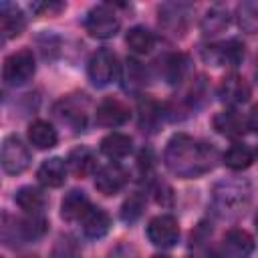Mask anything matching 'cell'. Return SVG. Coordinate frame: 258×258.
I'll use <instances>...</instances> for the list:
<instances>
[{
    "mask_svg": "<svg viewBox=\"0 0 258 258\" xmlns=\"http://www.w3.org/2000/svg\"><path fill=\"white\" fill-rule=\"evenodd\" d=\"M216 159H218V153L212 145L198 141L185 133L173 135L167 141L165 153H163L165 167L173 175L183 179H191L208 173L214 167Z\"/></svg>",
    "mask_w": 258,
    "mask_h": 258,
    "instance_id": "cell-1",
    "label": "cell"
},
{
    "mask_svg": "<svg viewBox=\"0 0 258 258\" xmlns=\"http://www.w3.org/2000/svg\"><path fill=\"white\" fill-rule=\"evenodd\" d=\"M250 204V185L242 179H224L212 191V206L224 218L240 216Z\"/></svg>",
    "mask_w": 258,
    "mask_h": 258,
    "instance_id": "cell-2",
    "label": "cell"
},
{
    "mask_svg": "<svg viewBox=\"0 0 258 258\" xmlns=\"http://www.w3.org/2000/svg\"><path fill=\"white\" fill-rule=\"evenodd\" d=\"M46 220L42 214H28L26 218H10L8 214L2 216V240L6 244L12 242H30L38 240L46 232Z\"/></svg>",
    "mask_w": 258,
    "mask_h": 258,
    "instance_id": "cell-3",
    "label": "cell"
},
{
    "mask_svg": "<svg viewBox=\"0 0 258 258\" xmlns=\"http://www.w3.org/2000/svg\"><path fill=\"white\" fill-rule=\"evenodd\" d=\"M34 71H36V60L32 50L20 48L10 56H6L2 67V79L8 87H22L34 77Z\"/></svg>",
    "mask_w": 258,
    "mask_h": 258,
    "instance_id": "cell-4",
    "label": "cell"
},
{
    "mask_svg": "<svg viewBox=\"0 0 258 258\" xmlns=\"http://www.w3.org/2000/svg\"><path fill=\"white\" fill-rule=\"evenodd\" d=\"M119 16L111 4H97L85 16V30L93 38H111L119 32Z\"/></svg>",
    "mask_w": 258,
    "mask_h": 258,
    "instance_id": "cell-5",
    "label": "cell"
},
{
    "mask_svg": "<svg viewBox=\"0 0 258 258\" xmlns=\"http://www.w3.org/2000/svg\"><path fill=\"white\" fill-rule=\"evenodd\" d=\"M0 163L4 173L8 175H18L30 165V151L20 137L16 135L4 137L2 149H0Z\"/></svg>",
    "mask_w": 258,
    "mask_h": 258,
    "instance_id": "cell-6",
    "label": "cell"
},
{
    "mask_svg": "<svg viewBox=\"0 0 258 258\" xmlns=\"http://www.w3.org/2000/svg\"><path fill=\"white\" fill-rule=\"evenodd\" d=\"M119 69L121 64H117V56L109 48H99L91 56L87 73L95 87H107L109 83L119 79Z\"/></svg>",
    "mask_w": 258,
    "mask_h": 258,
    "instance_id": "cell-7",
    "label": "cell"
},
{
    "mask_svg": "<svg viewBox=\"0 0 258 258\" xmlns=\"http://www.w3.org/2000/svg\"><path fill=\"white\" fill-rule=\"evenodd\" d=\"M244 42H240L238 38H230L226 42H218V44H208L202 48V56L206 62L220 67V64H232L236 67L242 58H244Z\"/></svg>",
    "mask_w": 258,
    "mask_h": 258,
    "instance_id": "cell-8",
    "label": "cell"
},
{
    "mask_svg": "<svg viewBox=\"0 0 258 258\" xmlns=\"http://www.w3.org/2000/svg\"><path fill=\"white\" fill-rule=\"evenodd\" d=\"M147 238L157 248H171L179 238V224L173 216L161 214L147 224Z\"/></svg>",
    "mask_w": 258,
    "mask_h": 258,
    "instance_id": "cell-9",
    "label": "cell"
},
{
    "mask_svg": "<svg viewBox=\"0 0 258 258\" xmlns=\"http://www.w3.org/2000/svg\"><path fill=\"white\" fill-rule=\"evenodd\" d=\"M127 179H129L127 171L119 163L111 161V163H107V165L97 169V173H95V187L103 196H115V194H119L125 187Z\"/></svg>",
    "mask_w": 258,
    "mask_h": 258,
    "instance_id": "cell-10",
    "label": "cell"
},
{
    "mask_svg": "<svg viewBox=\"0 0 258 258\" xmlns=\"http://www.w3.org/2000/svg\"><path fill=\"white\" fill-rule=\"evenodd\" d=\"M191 14L189 4L183 2H165L159 6V22L171 34H181L187 26V16Z\"/></svg>",
    "mask_w": 258,
    "mask_h": 258,
    "instance_id": "cell-11",
    "label": "cell"
},
{
    "mask_svg": "<svg viewBox=\"0 0 258 258\" xmlns=\"http://www.w3.org/2000/svg\"><path fill=\"white\" fill-rule=\"evenodd\" d=\"M54 113L62 123H67L75 131H83L87 125V101L85 99H75V97L62 99L56 105Z\"/></svg>",
    "mask_w": 258,
    "mask_h": 258,
    "instance_id": "cell-12",
    "label": "cell"
},
{
    "mask_svg": "<svg viewBox=\"0 0 258 258\" xmlns=\"http://www.w3.org/2000/svg\"><path fill=\"white\" fill-rule=\"evenodd\" d=\"M26 26V16L20 10V6H16L14 2H2L0 4V32L2 38H16L22 34Z\"/></svg>",
    "mask_w": 258,
    "mask_h": 258,
    "instance_id": "cell-13",
    "label": "cell"
},
{
    "mask_svg": "<svg viewBox=\"0 0 258 258\" xmlns=\"http://www.w3.org/2000/svg\"><path fill=\"white\" fill-rule=\"evenodd\" d=\"M95 121L101 127H119L129 121V109L119 99H105L97 105Z\"/></svg>",
    "mask_w": 258,
    "mask_h": 258,
    "instance_id": "cell-14",
    "label": "cell"
},
{
    "mask_svg": "<svg viewBox=\"0 0 258 258\" xmlns=\"http://www.w3.org/2000/svg\"><path fill=\"white\" fill-rule=\"evenodd\" d=\"M218 95L226 105H232V107L244 105L250 99V85L240 75H228L222 81V85L218 89Z\"/></svg>",
    "mask_w": 258,
    "mask_h": 258,
    "instance_id": "cell-15",
    "label": "cell"
},
{
    "mask_svg": "<svg viewBox=\"0 0 258 258\" xmlns=\"http://www.w3.org/2000/svg\"><path fill=\"white\" fill-rule=\"evenodd\" d=\"M254 248H256L254 238L246 230L232 228L224 236V252L230 258H250Z\"/></svg>",
    "mask_w": 258,
    "mask_h": 258,
    "instance_id": "cell-16",
    "label": "cell"
},
{
    "mask_svg": "<svg viewBox=\"0 0 258 258\" xmlns=\"http://www.w3.org/2000/svg\"><path fill=\"white\" fill-rule=\"evenodd\" d=\"M67 167L75 177H87L97 169V155L91 147H75L67 157Z\"/></svg>",
    "mask_w": 258,
    "mask_h": 258,
    "instance_id": "cell-17",
    "label": "cell"
},
{
    "mask_svg": "<svg viewBox=\"0 0 258 258\" xmlns=\"http://www.w3.org/2000/svg\"><path fill=\"white\" fill-rule=\"evenodd\" d=\"M214 129L226 137H240L248 129V117H244L242 113H238L234 109L222 111L214 117Z\"/></svg>",
    "mask_w": 258,
    "mask_h": 258,
    "instance_id": "cell-18",
    "label": "cell"
},
{
    "mask_svg": "<svg viewBox=\"0 0 258 258\" xmlns=\"http://www.w3.org/2000/svg\"><path fill=\"white\" fill-rule=\"evenodd\" d=\"M67 173H69V167H67L64 159L48 157L40 163V167L36 171V177L44 187H60L67 179Z\"/></svg>",
    "mask_w": 258,
    "mask_h": 258,
    "instance_id": "cell-19",
    "label": "cell"
},
{
    "mask_svg": "<svg viewBox=\"0 0 258 258\" xmlns=\"http://www.w3.org/2000/svg\"><path fill=\"white\" fill-rule=\"evenodd\" d=\"M119 79H121V87L127 93H137L147 85V71L139 60L127 58L125 64H121L119 69Z\"/></svg>",
    "mask_w": 258,
    "mask_h": 258,
    "instance_id": "cell-20",
    "label": "cell"
},
{
    "mask_svg": "<svg viewBox=\"0 0 258 258\" xmlns=\"http://www.w3.org/2000/svg\"><path fill=\"white\" fill-rule=\"evenodd\" d=\"M81 228H83V234L87 238L97 240V238H103L111 230V218H109V214L103 208L91 206L89 212L81 220Z\"/></svg>",
    "mask_w": 258,
    "mask_h": 258,
    "instance_id": "cell-21",
    "label": "cell"
},
{
    "mask_svg": "<svg viewBox=\"0 0 258 258\" xmlns=\"http://www.w3.org/2000/svg\"><path fill=\"white\" fill-rule=\"evenodd\" d=\"M91 202L85 196V191L81 189H71L62 202H60V216L67 222H75V220H83V216L89 212Z\"/></svg>",
    "mask_w": 258,
    "mask_h": 258,
    "instance_id": "cell-22",
    "label": "cell"
},
{
    "mask_svg": "<svg viewBox=\"0 0 258 258\" xmlns=\"http://www.w3.org/2000/svg\"><path fill=\"white\" fill-rule=\"evenodd\" d=\"M99 147H101V153L103 155H107L109 159L117 161V159L127 157L133 151V141H131L129 135L119 133V131H113V133H109V135H105L101 139V145Z\"/></svg>",
    "mask_w": 258,
    "mask_h": 258,
    "instance_id": "cell-23",
    "label": "cell"
},
{
    "mask_svg": "<svg viewBox=\"0 0 258 258\" xmlns=\"http://www.w3.org/2000/svg\"><path fill=\"white\" fill-rule=\"evenodd\" d=\"M230 24V12L228 8L216 4L212 8L206 10L202 22H200V28L204 32V36H218L220 32H224Z\"/></svg>",
    "mask_w": 258,
    "mask_h": 258,
    "instance_id": "cell-24",
    "label": "cell"
},
{
    "mask_svg": "<svg viewBox=\"0 0 258 258\" xmlns=\"http://www.w3.org/2000/svg\"><path fill=\"white\" fill-rule=\"evenodd\" d=\"M14 202L26 214H40L46 206V196L36 185H24L14 194Z\"/></svg>",
    "mask_w": 258,
    "mask_h": 258,
    "instance_id": "cell-25",
    "label": "cell"
},
{
    "mask_svg": "<svg viewBox=\"0 0 258 258\" xmlns=\"http://www.w3.org/2000/svg\"><path fill=\"white\" fill-rule=\"evenodd\" d=\"M28 141L36 149H52L58 141V135H56V129L48 121L38 119V121L30 123V127H28Z\"/></svg>",
    "mask_w": 258,
    "mask_h": 258,
    "instance_id": "cell-26",
    "label": "cell"
},
{
    "mask_svg": "<svg viewBox=\"0 0 258 258\" xmlns=\"http://www.w3.org/2000/svg\"><path fill=\"white\" fill-rule=\"evenodd\" d=\"M125 42H127V46L133 54H147L155 46V36L145 26H133L127 32Z\"/></svg>",
    "mask_w": 258,
    "mask_h": 258,
    "instance_id": "cell-27",
    "label": "cell"
},
{
    "mask_svg": "<svg viewBox=\"0 0 258 258\" xmlns=\"http://www.w3.org/2000/svg\"><path fill=\"white\" fill-rule=\"evenodd\" d=\"M252 161H254V153L246 143H232L224 153L226 167H230L234 171H242V169L250 167Z\"/></svg>",
    "mask_w": 258,
    "mask_h": 258,
    "instance_id": "cell-28",
    "label": "cell"
},
{
    "mask_svg": "<svg viewBox=\"0 0 258 258\" xmlns=\"http://www.w3.org/2000/svg\"><path fill=\"white\" fill-rule=\"evenodd\" d=\"M236 22L248 34L258 32V0H244L236 6Z\"/></svg>",
    "mask_w": 258,
    "mask_h": 258,
    "instance_id": "cell-29",
    "label": "cell"
},
{
    "mask_svg": "<svg viewBox=\"0 0 258 258\" xmlns=\"http://www.w3.org/2000/svg\"><path fill=\"white\" fill-rule=\"evenodd\" d=\"M137 111H139V125L145 127L147 131H155L157 123L161 121V107L151 99V97H141L139 99V105H137Z\"/></svg>",
    "mask_w": 258,
    "mask_h": 258,
    "instance_id": "cell-30",
    "label": "cell"
},
{
    "mask_svg": "<svg viewBox=\"0 0 258 258\" xmlns=\"http://www.w3.org/2000/svg\"><path fill=\"white\" fill-rule=\"evenodd\" d=\"M187 71V60L183 54H169L163 58V77L167 83H179Z\"/></svg>",
    "mask_w": 258,
    "mask_h": 258,
    "instance_id": "cell-31",
    "label": "cell"
},
{
    "mask_svg": "<svg viewBox=\"0 0 258 258\" xmlns=\"http://www.w3.org/2000/svg\"><path fill=\"white\" fill-rule=\"evenodd\" d=\"M143 196L139 191H135L133 196H129V200L123 204V210H121V218L125 222H133L141 216V210H143Z\"/></svg>",
    "mask_w": 258,
    "mask_h": 258,
    "instance_id": "cell-32",
    "label": "cell"
},
{
    "mask_svg": "<svg viewBox=\"0 0 258 258\" xmlns=\"http://www.w3.org/2000/svg\"><path fill=\"white\" fill-rule=\"evenodd\" d=\"M54 258H79V246L73 238H60L54 250Z\"/></svg>",
    "mask_w": 258,
    "mask_h": 258,
    "instance_id": "cell-33",
    "label": "cell"
},
{
    "mask_svg": "<svg viewBox=\"0 0 258 258\" xmlns=\"http://www.w3.org/2000/svg\"><path fill=\"white\" fill-rule=\"evenodd\" d=\"M30 8L34 12H38V14H56V12L64 10V4L62 2H54V0H50V2H32Z\"/></svg>",
    "mask_w": 258,
    "mask_h": 258,
    "instance_id": "cell-34",
    "label": "cell"
},
{
    "mask_svg": "<svg viewBox=\"0 0 258 258\" xmlns=\"http://www.w3.org/2000/svg\"><path fill=\"white\" fill-rule=\"evenodd\" d=\"M248 129L258 131V107H256V109H252V113L248 115Z\"/></svg>",
    "mask_w": 258,
    "mask_h": 258,
    "instance_id": "cell-35",
    "label": "cell"
},
{
    "mask_svg": "<svg viewBox=\"0 0 258 258\" xmlns=\"http://www.w3.org/2000/svg\"><path fill=\"white\" fill-rule=\"evenodd\" d=\"M151 258H169V256H165V254H155V256H151Z\"/></svg>",
    "mask_w": 258,
    "mask_h": 258,
    "instance_id": "cell-36",
    "label": "cell"
},
{
    "mask_svg": "<svg viewBox=\"0 0 258 258\" xmlns=\"http://www.w3.org/2000/svg\"><path fill=\"white\" fill-rule=\"evenodd\" d=\"M254 222H256V228H258V214H256V220Z\"/></svg>",
    "mask_w": 258,
    "mask_h": 258,
    "instance_id": "cell-37",
    "label": "cell"
},
{
    "mask_svg": "<svg viewBox=\"0 0 258 258\" xmlns=\"http://www.w3.org/2000/svg\"><path fill=\"white\" fill-rule=\"evenodd\" d=\"M26 258H38V256H26Z\"/></svg>",
    "mask_w": 258,
    "mask_h": 258,
    "instance_id": "cell-38",
    "label": "cell"
},
{
    "mask_svg": "<svg viewBox=\"0 0 258 258\" xmlns=\"http://www.w3.org/2000/svg\"><path fill=\"white\" fill-rule=\"evenodd\" d=\"M214 258H220V256H214Z\"/></svg>",
    "mask_w": 258,
    "mask_h": 258,
    "instance_id": "cell-39",
    "label": "cell"
}]
</instances>
